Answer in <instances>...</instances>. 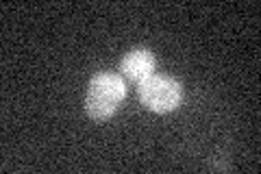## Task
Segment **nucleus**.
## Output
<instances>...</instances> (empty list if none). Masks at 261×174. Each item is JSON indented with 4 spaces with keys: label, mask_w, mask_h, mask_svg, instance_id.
<instances>
[{
    "label": "nucleus",
    "mask_w": 261,
    "mask_h": 174,
    "mask_svg": "<svg viewBox=\"0 0 261 174\" xmlns=\"http://www.w3.org/2000/svg\"><path fill=\"white\" fill-rule=\"evenodd\" d=\"M118 70H120L118 74L124 81L140 85L150 74H154V55L148 48H133V51H128L122 57Z\"/></svg>",
    "instance_id": "obj_3"
},
{
    "label": "nucleus",
    "mask_w": 261,
    "mask_h": 174,
    "mask_svg": "<svg viewBox=\"0 0 261 174\" xmlns=\"http://www.w3.org/2000/svg\"><path fill=\"white\" fill-rule=\"evenodd\" d=\"M128 94L126 81L118 72H96L87 83L85 92V113L96 122L113 118Z\"/></svg>",
    "instance_id": "obj_1"
},
{
    "label": "nucleus",
    "mask_w": 261,
    "mask_h": 174,
    "mask_svg": "<svg viewBox=\"0 0 261 174\" xmlns=\"http://www.w3.org/2000/svg\"><path fill=\"white\" fill-rule=\"evenodd\" d=\"M185 96L183 85L168 74H150L137 85V98L152 113H170L181 107Z\"/></svg>",
    "instance_id": "obj_2"
}]
</instances>
